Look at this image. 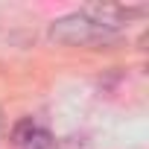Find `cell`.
<instances>
[{
  "mask_svg": "<svg viewBox=\"0 0 149 149\" xmlns=\"http://www.w3.org/2000/svg\"><path fill=\"white\" fill-rule=\"evenodd\" d=\"M111 32L102 29L100 24H94L85 12H73V15H64L58 18L53 26H50V38L58 41V44H70V47H82V44H94V41H102L108 38Z\"/></svg>",
  "mask_w": 149,
  "mask_h": 149,
  "instance_id": "6da1fadb",
  "label": "cell"
},
{
  "mask_svg": "<svg viewBox=\"0 0 149 149\" xmlns=\"http://www.w3.org/2000/svg\"><path fill=\"white\" fill-rule=\"evenodd\" d=\"M21 149H53V137L44 129H32V134L26 137V143Z\"/></svg>",
  "mask_w": 149,
  "mask_h": 149,
  "instance_id": "7a4b0ae2",
  "label": "cell"
},
{
  "mask_svg": "<svg viewBox=\"0 0 149 149\" xmlns=\"http://www.w3.org/2000/svg\"><path fill=\"white\" fill-rule=\"evenodd\" d=\"M32 129H35V126H32V120H21V123L15 126V132H12V143H15V146H24V143H26V137L32 134Z\"/></svg>",
  "mask_w": 149,
  "mask_h": 149,
  "instance_id": "3957f363",
  "label": "cell"
},
{
  "mask_svg": "<svg viewBox=\"0 0 149 149\" xmlns=\"http://www.w3.org/2000/svg\"><path fill=\"white\" fill-rule=\"evenodd\" d=\"M0 126H3V114H0Z\"/></svg>",
  "mask_w": 149,
  "mask_h": 149,
  "instance_id": "277c9868",
  "label": "cell"
}]
</instances>
